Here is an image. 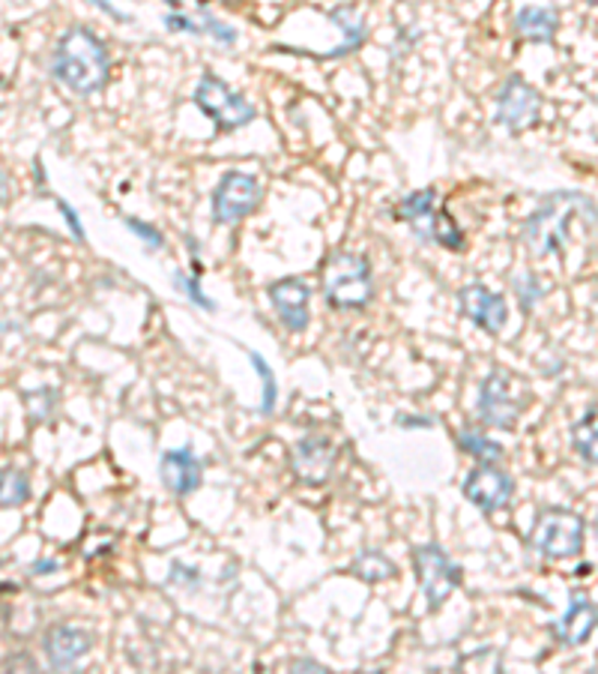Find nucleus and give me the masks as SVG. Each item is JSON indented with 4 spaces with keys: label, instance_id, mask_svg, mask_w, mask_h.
Masks as SVG:
<instances>
[{
    "label": "nucleus",
    "instance_id": "1",
    "mask_svg": "<svg viewBox=\"0 0 598 674\" xmlns=\"http://www.w3.org/2000/svg\"><path fill=\"white\" fill-rule=\"evenodd\" d=\"M51 70L75 94H96L108 82V51L94 31L70 27L58 39Z\"/></svg>",
    "mask_w": 598,
    "mask_h": 674
},
{
    "label": "nucleus",
    "instance_id": "2",
    "mask_svg": "<svg viewBox=\"0 0 598 674\" xmlns=\"http://www.w3.org/2000/svg\"><path fill=\"white\" fill-rule=\"evenodd\" d=\"M320 285L332 309H359L371 300V267L356 252H332L320 267Z\"/></svg>",
    "mask_w": 598,
    "mask_h": 674
},
{
    "label": "nucleus",
    "instance_id": "3",
    "mask_svg": "<svg viewBox=\"0 0 598 674\" xmlns=\"http://www.w3.org/2000/svg\"><path fill=\"white\" fill-rule=\"evenodd\" d=\"M577 210H593V204L577 195V192H557L551 198H545L536 214L527 222V243L536 255H551L560 252L565 243V231Z\"/></svg>",
    "mask_w": 598,
    "mask_h": 674
},
{
    "label": "nucleus",
    "instance_id": "4",
    "mask_svg": "<svg viewBox=\"0 0 598 674\" xmlns=\"http://www.w3.org/2000/svg\"><path fill=\"white\" fill-rule=\"evenodd\" d=\"M527 399L529 390L524 381L512 375V372H505V369H493L491 375L485 378V384H481L479 393L481 420L497 429H512L521 411H524Z\"/></svg>",
    "mask_w": 598,
    "mask_h": 674
},
{
    "label": "nucleus",
    "instance_id": "5",
    "mask_svg": "<svg viewBox=\"0 0 598 674\" xmlns=\"http://www.w3.org/2000/svg\"><path fill=\"white\" fill-rule=\"evenodd\" d=\"M529 543L548 557H575L584 545V519L572 509H541L529 533Z\"/></svg>",
    "mask_w": 598,
    "mask_h": 674
},
{
    "label": "nucleus",
    "instance_id": "6",
    "mask_svg": "<svg viewBox=\"0 0 598 674\" xmlns=\"http://www.w3.org/2000/svg\"><path fill=\"white\" fill-rule=\"evenodd\" d=\"M195 106H198L219 130H240V127H248V123L255 120V106L246 103L240 94H234V91H231L219 75H212V72L200 75L198 87H195Z\"/></svg>",
    "mask_w": 598,
    "mask_h": 674
},
{
    "label": "nucleus",
    "instance_id": "7",
    "mask_svg": "<svg viewBox=\"0 0 598 674\" xmlns=\"http://www.w3.org/2000/svg\"><path fill=\"white\" fill-rule=\"evenodd\" d=\"M413 567H416V581L428 597L431 609H440L447 603L449 593L455 591L457 581H461V569L452 557L437 549V545H423L413 552Z\"/></svg>",
    "mask_w": 598,
    "mask_h": 674
},
{
    "label": "nucleus",
    "instance_id": "8",
    "mask_svg": "<svg viewBox=\"0 0 598 674\" xmlns=\"http://www.w3.org/2000/svg\"><path fill=\"white\" fill-rule=\"evenodd\" d=\"M260 198L264 192H260L258 180L243 171H228L212 192V216L219 225L240 222L258 207Z\"/></svg>",
    "mask_w": 598,
    "mask_h": 674
},
{
    "label": "nucleus",
    "instance_id": "9",
    "mask_svg": "<svg viewBox=\"0 0 598 674\" xmlns=\"http://www.w3.org/2000/svg\"><path fill=\"white\" fill-rule=\"evenodd\" d=\"M539 111V94H536L524 79H517V75H512V79L503 84L500 96H497V120H500L509 132H515V135L529 130V127H536Z\"/></svg>",
    "mask_w": 598,
    "mask_h": 674
},
{
    "label": "nucleus",
    "instance_id": "10",
    "mask_svg": "<svg viewBox=\"0 0 598 674\" xmlns=\"http://www.w3.org/2000/svg\"><path fill=\"white\" fill-rule=\"evenodd\" d=\"M457 300H461V312L485 333L497 336L505 327V318H509L505 300L500 294H491L485 285H467Z\"/></svg>",
    "mask_w": 598,
    "mask_h": 674
},
{
    "label": "nucleus",
    "instance_id": "11",
    "mask_svg": "<svg viewBox=\"0 0 598 674\" xmlns=\"http://www.w3.org/2000/svg\"><path fill=\"white\" fill-rule=\"evenodd\" d=\"M270 300L288 330L300 333L308 327V300H312V288H308L303 279L284 276L279 282H272Z\"/></svg>",
    "mask_w": 598,
    "mask_h": 674
},
{
    "label": "nucleus",
    "instance_id": "12",
    "mask_svg": "<svg viewBox=\"0 0 598 674\" xmlns=\"http://www.w3.org/2000/svg\"><path fill=\"white\" fill-rule=\"evenodd\" d=\"M294 473L308 485L327 483L329 473H332V465H335V447L329 444L327 438H317V435H308L294 447Z\"/></svg>",
    "mask_w": 598,
    "mask_h": 674
},
{
    "label": "nucleus",
    "instance_id": "13",
    "mask_svg": "<svg viewBox=\"0 0 598 674\" xmlns=\"http://www.w3.org/2000/svg\"><path fill=\"white\" fill-rule=\"evenodd\" d=\"M464 495L479 509H500L512 497V480L493 465H479L476 471H469Z\"/></svg>",
    "mask_w": 598,
    "mask_h": 674
},
{
    "label": "nucleus",
    "instance_id": "14",
    "mask_svg": "<svg viewBox=\"0 0 598 674\" xmlns=\"http://www.w3.org/2000/svg\"><path fill=\"white\" fill-rule=\"evenodd\" d=\"M159 473H162L164 485L174 495H188L200 485V461L192 449H168L159 461Z\"/></svg>",
    "mask_w": 598,
    "mask_h": 674
},
{
    "label": "nucleus",
    "instance_id": "15",
    "mask_svg": "<svg viewBox=\"0 0 598 674\" xmlns=\"http://www.w3.org/2000/svg\"><path fill=\"white\" fill-rule=\"evenodd\" d=\"M596 624H598V609L589 603L587 593L577 591L575 597H572V603H569V612H565L563 621L553 627V633H557V639L563 641V645L577 648V645H584V641L593 636Z\"/></svg>",
    "mask_w": 598,
    "mask_h": 674
},
{
    "label": "nucleus",
    "instance_id": "16",
    "mask_svg": "<svg viewBox=\"0 0 598 674\" xmlns=\"http://www.w3.org/2000/svg\"><path fill=\"white\" fill-rule=\"evenodd\" d=\"M90 648L87 633L78 627H51L46 636V657L54 669H70Z\"/></svg>",
    "mask_w": 598,
    "mask_h": 674
},
{
    "label": "nucleus",
    "instance_id": "17",
    "mask_svg": "<svg viewBox=\"0 0 598 674\" xmlns=\"http://www.w3.org/2000/svg\"><path fill=\"white\" fill-rule=\"evenodd\" d=\"M557 27H560V19L551 7H524L515 15L517 36L527 43H551Z\"/></svg>",
    "mask_w": 598,
    "mask_h": 674
},
{
    "label": "nucleus",
    "instance_id": "18",
    "mask_svg": "<svg viewBox=\"0 0 598 674\" xmlns=\"http://www.w3.org/2000/svg\"><path fill=\"white\" fill-rule=\"evenodd\" d=\"M435 190H419L413 192L411 198H404V202L395 207V219H401V222H411L413 228H416V234L423 237H431V222H435Z\"/></svg>",
    "mask_w": 598,
    "mask_h": 674
},
{
    "label": "nucleus",
    "instance_id": "19",
    "mask_svg": "<svg viewBox=\"0 0 598 674\" xmlns=\"http://www.w3.org/2000/svg\"><path fill=\"white\" fill-rule=\"evenodd\" d=\"M575 447L587 461L598 465V405H593L587 414L577 420L575 426Z\"/></svg>",
    "mask_w": 598,
    "mask_h": 674
},
{
    "label": "nucleus",
    "instance_id": "20",
    "mask_svg": "<svg viewBox=\"0 0 598 674\" xmlns=\"http://www.w3.org/2000/svg\"><path fill=\"white\" fill-rule=\"evenodd\" d=\"M353 573L365 581H383L389 579V576H395V564H392L383 552L365 549L363 555L353 561Z\"/></svg>",
    "mask_w": 598,
    "mask_h": 674
},
{
    "label": "nucleus",
    "instance_id": "21",
    "mask_svg": "<svg viewBox=\"0 0 598 674\" xmlns=\"http://www.w3.org/2000/svg\"><path fill=\"white\" fill-rule=\"evenodd\" d=\"M431 240H437L440 246L452 249V252L464 249V234H461V228H457L455 219H452L447 210H437L435 214V222H431Z\"/></svg>",
    "mask_w": 598,
    "mask_h": 674
},
{
    "label": "nucleus",
    "instance_id": "22",
    "mask_svg": "<svg viewBox=\"0 0 598 674\" xmlns=\"http://www.w3.org/2000/svg\"><path fill=\"white\" fill-rule=\"evenodd\" d=\"M457 444L467 449L469 456H476V459L481 461H493L503 449H500V444H493L491 438H485L481 432H476V429H464L461 432V438H457Z\"/></svg>",
    "mask_w": 598,
    "mask_h": 674
},
{
    "label": "nucleus",
    "instance_id": "23",
    "mask_svg": "<svg viewBox=\"0 0 598 674\" xmlns=\"http://www.w3.org/2000/svg\"><path fill=\"white\" fill-rule=\"evenodd\" d=\"M24 497H27V480L19 471L7 468L3 471V485H0V504L7 509L19 507V504H24Z\"/></svg>",
    "mask_w": 598,
    "mask_h": 674
},
{
    "label": "nucleus",
    "instance_id": "24",
    "mask_svg": "<svg viewBox=\"0 0 598 674\" xmlns=\"http://www.w3.org/2000/svg\"><path fill=\"white\" fill-rule=\"evenodd\" d=\"M248 360H252V366L258 369L260 381H264V411H272V405H276V375H272V369L267 366V360L258 351H252Z\"/></svg>",
    "mask_w": 598,
    "mask_h": 674
},
{
    "label": "nucleus",
    "instance_id": "25",
    "mask_svg": "<svg viewBox=\"0 0 598 674\" xmlns=\"http://www.w3.org/2000/svg\"><path fill=\"white\" fill-rule=\"evenodd\" d=\"M126 225H130L135 234L142 237L147 246H150V249H162V234H159V231H156L152 225L138 222V219H126Z\"/></svg>",
    "mask_w": 598,
    "mask_h": 674
},
{
    "label": "nucleus",
    "instance_id": "26",
    "mask_svg": "<svg viewBox=\"0 0 598 674\" xmlns=\"http://www.w3.org/2000/svg\"><path fill=\"white\" fill-rule=\"evenodd\" d=\"M176 282L183 285V291H186V294L192 297V300H195L198 306L216 309V306H212V300H207V297L200 294V288H198V282H195V279H186V276H176Z\"/></svg>",
    "mask_w": 598,
    "mask_h": 674
},
{
    "label": "nucleus",
    "instance_id": "27",
    "mask_svg": "<svg viewBox=\"0 0 598 674\" xmlns=\"http://www.w3.org/2000/svg\"><path fill=\"white\" fill-rule=\"evenodd\" d=\"M204 27H207V31H210L219 43H234L236 39V34L231 31V27H224V24H219L216 19H210V15H207V24H204Z\"/></svg>",
    "mask_w": 598,
    "mask_h": 674
},
{
    "label": "nucleus",
    "instance_id": "28",
    "mask_svg": "<svg viewBox=\"0 0 598 674\" xmlns=\"http://www.w3.org/2000/svg\"><path fill=\"white\" fill-rule=\"evenodd\" d=\"M58 204H60V210H63V216H66V222H70L72 234L78 237V240H87V234H84L82 222H78V214H75V210H72V207H70V204H66V202H58Z\"/></svg>",
    "mask_w": 598,
    "mask_h": 674
},
{
    "label": "nucleus",
    "instance_id": "29",
    "mask_svg": "<svg viewBox=\"0 0 598 674\" xmlns=\"http://www.w3.org/2000/svg\"><path fill=\"white\" fill-rule=\"evenodd\" d=\"M164 22H168V27H174V31H192V34H200L198 27L188 22V19H183V15H168Z\"/></svg>",
    "mask_w": 598,
    "mask_h": 674
},
{
    "label": "nucleus",
    "instance_id": "30",
    "mask_svg": "<svg viewBox=\"0 0 598 674\" xmlns=\"http://www.w3.org/2000/svg\"><path fill=\"white\" fill-rule=\"evenodd\" d=\"M90 3H94V7H99V10H102V12H108L111 19H118V22H123V19H126V15H123V12H120L118 7H111L108 0H90Z\"/></svg>",
    "mask_w": 598,
    "mask_h": 674
},
{
    "label": "nucleus",
    "instance_id": "31",
    "mask_svg": "<svg viewBox=\"0 0 598 674\" xmlns=\"http://www.w3.org/2000/svg\"><path fill=\"white\" fill-rule=\"evenodd\" d=\"M58 567V564H51V561H46V564H36L34 573H51V569Z\"/></svg>",
    "mask_w": 598,
    "mask_h": 674
},
{
    "label": "nucleus",
    "instance_id": "32",
    "mask_svg": "<svg viewBox=\"0 0 598 674\" xmlns=\"http://www.w3.org/2000/svg\"><path fill=\"white\" fill-rule=\"evenodd\" d=\"M587 3H593V7H598V0H587Z\"/></svg>",
    "mask_w": 598,
    "mask_h": 674
},
{
    "label": "nucleus",
    "instance_id": "33",
    "mask_svg": "<svg viewBox=\"0 0 598 674\" xmlns=\"http://www.w3.org/2000/svg\"><path fill=\"white\" fill-rule=\"evenodd\" d=\"M224 3H240V0H224Z\"/></svg>",
    "mask_w": 598,
    "mask_h": 674
}]
</instances>
